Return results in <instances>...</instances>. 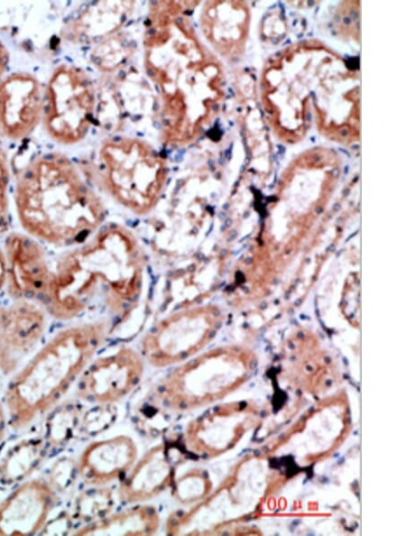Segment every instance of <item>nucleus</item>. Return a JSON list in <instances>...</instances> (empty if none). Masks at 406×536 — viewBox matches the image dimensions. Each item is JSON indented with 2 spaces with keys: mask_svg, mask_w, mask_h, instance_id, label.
Instances as JSON below:
<instances>
[{
  "mask_svg": "<svg viewBox=\"0 0 406 536\" xmlns=\"http://www.w3.org/2000/svg\"><path fill=\"white\" fill-rule=\"evenodd\" d=\"M6 413L0 403V443L3 441L6 430Z\"/></svg>",
  "mask_w": 406,
  "mask_h": 536,
  "instance_id": "30",
  "label": "nucleus"
},
{
  "mask_svg": "<svg viewBox=\"0 0 406 536\" xmlns=\"http://www.w3.org/2000/svg\"><path fill=\"white\" fill-rule=\"evenodd\" d=\"M109 334L106 319L58 330L13 375L5 393L10 427L18 430L58 405Z\"/></svg>",
  "mask_w": 406,
  "mask_h": 536,
  "instance_id": "4",
  "label": "nucleus"
},
{
  "mask_svg": "<svg viewBox=\"0 0 406 536\" xmlns=\"http://www.w3.org/2000/svg\"><path fill=\"white\" fill-rule=\"evenodd\" d=\"M183 451L169 441L150 448L122 477L119 499L126 504H142L171 487L177 466L184 457Z\"/></svg>",
  "mask_w": 406,
  "mask_h": 536,
  "instance_id": "14",
  "label": "nucleus"
},
{
  "mask_svg": "<svg viewBox=\"0 0 406 536\" xmlns=\"http://www.w3.org/2000/svg\"><path fill=\"white\" fill-rule=\"evenodd\" d=\"M2 245L6 263V297L42 303L53 270L47 246L22 230H10Z\"/></svg>",
  "mask_w": 406,
  "mask_h": 536,
  "instance_id": "11",
  "label": "nucleus"
},
{
  "mask_svg": "<svg viewBox=\"0 0 406 536\" xmlns=\"http://www.w3.org/2000/svg\"><path fill=\"white\" fill-rule=\"evenodd\" d=\"M23 232L46 246H75L101 227L106 208L79 169L60 152H44L16 174L13 190Z\"/></svg>",
  "mask_w": 406,
  "mask_h": 536,
  "instance_id": "3",
  "label": "nucleus"
},
{
  "mask_svg": "<svg viewBox=\"0 0 406 536\" xmlns=\"http://www.w3.org/2000/svg\"><path fill=\"white\" fill-rule=\"evenodd\" d=\"M76 497L71 516L83 524L97 521L110 513L115 505L114 492L106 485H91Z\"/></svg>",
  "mask_w": 406,
  "mask_h": 536,
  "instance_id": "21",
  "label": "nucleus"
},
{
  "mask_svg": "<svg viewBox=\"0 0 406 536\" xmlns=\"http://www.w3.org/2000/svg\"><path fill=\"white\" fill-rule=\"evenodd\" d=\"M187 4L151 3L143 36L144 68L161 100V136L173 145L197 139L224 95L222 66L198 39L184 13Z\"/></svg>",
  "mask_w": 406,
  "mask_h": 536,
  "instance_id": "1",
  "label": "nucleus"
},
{
  "mask_svg": "<svg viewBox=\"0 0 406 536\" xmlns=\"http://www.w3.org/2000/svg\"><path fill=\"white\" fill-rule=\"evenodd\" d=\"M118 415L115 403H97L82 413L78 432L87 436H95L108 430L116 420Z\"/></svg>",
  "mask_w": 406,
  "mask_h": 536,
  "instance_id": "23",
  "label": "nucleus"
},
{
  "mask_svg": "<svg viewBox=\"0 0 406 536\" xmlns=\"http://www.w3.org/2000/svg\"><path fill=\"white\" fill-rule=\"evenodd\" d=\"M8 64V52L0 40V79L6 69Z\"/></svg>",
  "mask_w": 406,
  "mask_h": 536,
  "instance_id": "29",
  "label": "nucleus"
},
{
  "mask_svg": "<svg viewBox=\"0 0 406 536\" xmlns=\"http://www.w3.org/2000/svg\"><path fill=\"white\" fill-rule=\"evenodd\" d=\"M97 175L104 189L128 211L143 216L159 203L167 180L164 157L139 138L105 140L97 156Z\"/></svg>",
  "mask_w": 406,
  "mask_h": 536,
  "instance_id": "5",
  "label": "nucleus"
},
{
  "mask_svg": "<svg viewBox=\"0 0 406 536\" xmlns=\"http://www.w3.org/2000/svg\"><path fill=\"white\" fill-rule=\"evenodd\" d=\"M6 283V263L3 245H0V294L5 291Z\"/></svg>",
  "mask_w": 406,
  "mask_h": 536,
  "instance_id": "28",
  "label": "nucleus"
},
{
  "mask_svg": "<svg viewBox=\"0 0 406 536\" xmlns=\"http://www.w3.org/2000/svg\"><path fill=\"white\" fill-rule=\"evenodd\" d=\"M246 413L238 405L205 412L187 423L181 443L187 453L210 457L228 448L244 429Z\"/></svg>",
  "mask_w": 406,
  "mask_h": 536,
  "instance_id": "15",
  "label": "nucleus"
},
{
  "mask_svg": "<svg viewBox=\"0 0 406 536\" xmlns=\"http://www.w3.org/2000/svg\"><path fill=\"white\" fill-rule=\"evenodd\" d=\"M73 525V519L70 513H61L52 520H48L40 534L62 535L68 534Z\"/></svg>",
  "mask_w": 406,
  "mask_h": 536,
  "instance_id": "27",
  "label": "nucleus"
},
{
  "mask_svg": "<svg viewBox=\"0 0 406 536\" xmlns=\"http://www.w3.org/2000/svg\"><path fill=\"white\" fill-rule=\"evenodd\" d=\"M43 90L32 73L19 71L0 79V132L8 139L28 137L42 118Z\"/></svg>",
  "mask_w": 406,
  "mask_h": 536,
  "instance_id": "12",
  "label": "nucleus"
},
{
  "mask_svg": "<svg viewBox=\"0 0 406 536\" xmlns=\"http://www.w3.org/2000/svg\"><path fill=\"white\" fill-rule=\"evenodd\" d=\"M152 402L154 403L153 408L148 407L146 410L142 411L137 417L136 422L138 428L143 433L158 436L168 428L170 419L165 413L168 411L156 402Z\"/></svg>",
  "mask_w": 406,
  "mask_h": 536,
  "instance_id": "26",
  "label": "nucleus"
},
{
  "mask_svg": "<svg viewBox=\"0 0 406 536\" xmlns=\"http://www.w3.org/2000/svg\"><path fill=\"white\" fill-rule=\"evenodd\" d=\"M218 310L181 306L157 320L143 335L140 354L157 368L176 365L194 356L217 333Z\"/></svg>",
  "mask_w": 406,
  "mask_h": 536,
  "instance_id": "8",
  "label": "nucleus"
},
{
  "mask_svg": "<svg viewBox=\"0 0 406 536\" xmlns=\"http://www.w3.org/2000/svg\"><path fill=\"white\" fill-rule=\"evenodd\" d=\"M11 172L5 152L0 147V238L11 228Z\"/></svg>",
  "mask_w": 406,
  "mask_h": 536,
  "instance_id": "24",
  "label": "nucleus"
},
{
  "mask_svg": "<svg viewBox=\"0 0 406 536\" xmlns=\"http://www.w3.org/2000/svg\"><path fill=\"white\" fill-rule=\"evenodd\" d=\"M47 445L43 439H23L10 447L0 458V482L5 485L26 479L43 460Z\"/></svg>",
  "mask_w": 406,
  "mask_h": 536,
  "instance_id": "19",
  "label": "nucleus"
},
{
  "mask_svg": "<svg viewBox=\"0 0 406 536\" xmlns=\"http://www.w3.org/2000/svg\"><path fill=\"white\" fill-rule=\"evenodd\" d=\"M82 412L78 404L64 402L50 411L45 422L44 441L47 448H59L78 431Z\"/></svg>",
  "mask_w": 406,
  "mask_h": 536,
  "instance_id": "20",
  "label": "nucleus"
},
{
  "mask_svg": "<svg viewBox=\"0 0 406 536\" xmlns=\"http://www.w3.org/2000/svg\"><path fill=\"white\" fill-rule=\"evenodd\" d=\"M207 474L198 468H192L175 477L171 489V496L178 503L188 505L203 500L209 490Z\"/></svg>",
  "mask_w": 406,
  "mask_h": 536,
  "instance_id": "22",
  "label": "nucleus"
},
{
  "mask_svg": "<svg viewBox=\"0 0 406 536\" xmlns=\"http://www.w3.org/2000/svg\"><path fill=\"white\" fill-rule=\"evenodd\" d=\"M77 474V462L64 457L51 466L47 481L56 493L65 494L72 487Z\"/></svg>",
  "mask_w": 406,
  "mask_h": 536,
  "instance_id": "25",
  "label": "nucleus"
},
{
  "mask_svg": "<svg viewBox=\"0 0 406 536\" xmlns=\"http://www.w3.org/2000/svg\"><path fill=\"white\" fill-rule=\"evenodd\" d=\"M57 503L43 478L28 479L0 502V536L40 534Z\"/></svg>",
  "mask_w": 406,
  "mask_h": 536,
  "instance_id": "13",
  "label": "nucleus"
},
{
  "mask_svg": "<svg viewBox=\"0 0 406 536\" xmlns=\"http://www.w3.org/2000/svg\"><path fill=\"white\" fill-rule=\"evenodd\" d=\"M144 249L124 225L104 224L53 262L42 304L50 318L70 321L94 314H128L143 294Z\"/></svg>",
  "mask_w": 406,
  "mask_h": 536,
  "instance_id": "2",
  "label": "nucleus"
},
{
  "mask_svg": "<svg viewBox=\"0 0 406 536\" xmlns=\"http://www.w3.org/2000/svg\"><path fill=\"white\" fill-rule=\"evenodd\" d=\"M143 373L142 355L123 346L88 364L78 380L76 394L94 404L115 403L136 388Z\"/></svg>",
  "mask_w": 406,
  "mask_h": 536,
  "instance_id": "10",
  "label": "nucleus"
},
{
  "mask_svg": "<svg viewBox=\"0 0 406 536\" xmlns=\"http://www.w3.org/2000/svg\"><path fill=\"white\" fill-rule=\"evenodd\" d=\"M246 368L237 349L192 356L156 384L152 401L168 411L185 412L220 398L243 380Z\"/></svg>",
  "mask_w": 406,
  "mask_h": 536,
  "instance_id": "6",
  "label": "nucleus"
},
{
  "mask_svg": "<svg viewBox=\"0 0 406 536\" xmlns=\"http://www.w3.org/2000/svg\"><path fill=\"white\" fill-rule=\"evenodd\" d=\"M95 106L96 93L89 75L76 65L60 64L43 92L42 122L46 133L61 144L80 142L92 125Z\"/></svg>",
  "mask_w": 406,
  "mask_h": 536,
  "instance_id": "7",
  "label": "nucleus"
},
{
  "mask_svg": "<svg viewBox=\"0 0 406 536\" xmlns=\"http://www.w3.org/2000/svg\"><path fill=\"white\" fill-rule=\"evenodd\" d=\"M160 514L152 505L134 504L133 506L110 513L105 517L83 524L72 531L74 535H153L160 528Z\"/></svg>",
  "mask_w": 406,
  "mask_h": 536,
  "instance_id": "18",
  "label": "nucleus"
},
{
  "mask_svg": "<svg viewBox=\"0 0 406 536\" xmlns=\"http://www.w3.org/2000/svg\"><path fill=\"white\" fill-rule=\"evenodd\" d=\"M249 23L248 6L241 1L206 2L200 13L204 37L226 59H235L243 53Z\"/></svg>",
  "mask_w": 406,
  "mask_h": 536,
  "instance_id": "16",
  "label": "nucleus"
},
{
  "mask_svg": "<svg viewBox=\"0 0 406 536\" xmlns=\"http://www.w3.org/2000/svg\"><path fill=\"white\" fill-rule=\"evenodd\" d=\"M50 316L34 300L10 299L0 301V374L16 372L39 348Z\"/></svg>",
  "mask_w": 406,
  "mask_h": 536,
  "instance_id": "9",
  "label": "nucleus"
},
{
  "mask_svg": "<svg viewBox=\"0 0 406 536\" xmlns=\"http://www.w3.org/2000/svg\"><path fill=\"white\" fill-rule=\"evenodd\" d=\"M138 449L127 435L89 443L77 461L78 474L88 485H106L122 478L137 460Z\"/></svg>",
  "mask_w": 406,
  "mask_h": 536,
  "instance_id": "17",
  "label": "nucleus"
}]
</instances>
